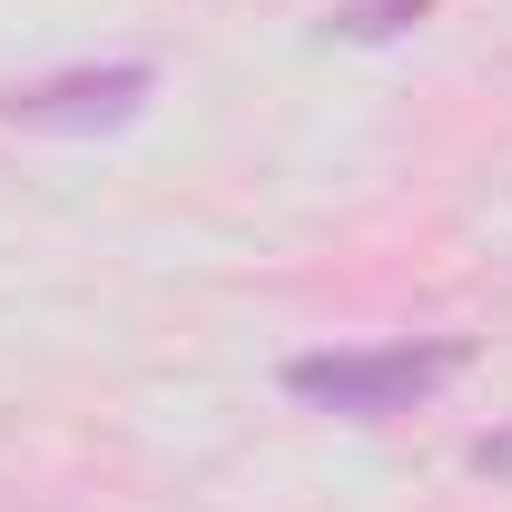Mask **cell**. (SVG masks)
<instances>
[{"instance_id": "obj_1", "label": "cell", "mask_w": 512, "mask_h": 512, "mask_svg": "<svg viewBox=\"0 0 512 512\" xmlns=\"http://www.w3.org/2000/svg\"><path fill=\"white\" fill-rule=\"evenodd\" d=\"M463 365H473L463 335H424V345H335V355H296V365H286V394L316 404V414H345V424H384V414H414L424 394H444Z\"/></svg>"}, {"instance_id": "obj_2", "label": "cell", "mask_w": 512, "mask_h": 512, "mask_svg": "<svg viewBox=\"0 0 512 512\" xmlns=\"http://www.w3.org/2000/svg\"><path fill=\"white\" fill-rule=\"evenodd\" d=\"M148 69L109 60V69H60V79H30V89H0V119L10 128H50V138H79V128H119L148 109Z\"/></svg>"}, {"instance_id": "obj_3", "label": "cell", "mask_w": 512, "mask_h": 512, "mask_svg": "<svg viewBox=\"0 0 512 512\" xmlns=\"http://www.w3.org/2000/svg\"><path fill=\"white\" fill-rule=\"evenodd\" d=\"M424 10H434V0H345L335 30H345V40H394V30H414Z\"/></svg>"}]
</instances>
